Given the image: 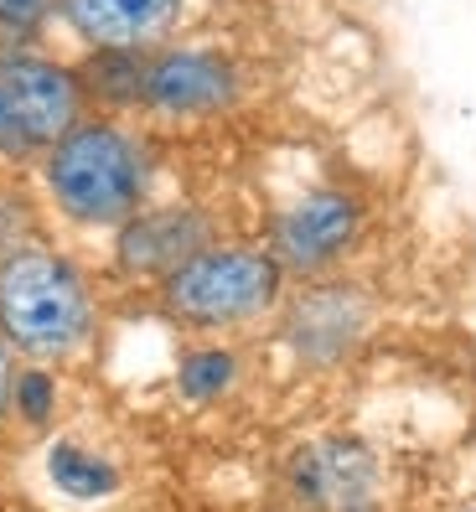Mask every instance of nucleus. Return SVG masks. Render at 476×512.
Listing matches in <instances>:
<instances>
[{
    "label": "nucleus",
    "instance_id": "nucleus-1",
    "mask_svg": "<svg viewBox=\"0 0 476 512\" xmlns=\"http://www.w3.org/2000/svg\"><path fill=\"white\" fill-rule=\"evenodd\" d=\"M99 331V295L88 275L47 244L0 259V337L26 363H68Z\"/></svg>",
    "mask_w": 476,
    "mask_h": 512
},
{
    "label": "nucleus",
    "instance_id": "nucleus-2",
    "mask_svg": "<svg viewBox=\"0 0 476 512\" xmlns=\"http://www.w3.org/2000/svg\"><path fill=\"white\" fill-rule=\"evenodd\" d=\"M47 202L78 228H125L151 187L145 145L114 119H78V125L42 156Z\"/></svg>",
    "mask_w": 476,
    "mask_h": 512
},
{
    "label": "nucleus",
    "instance_id": "nucleus-3",
    "mask_svg": "<svg viewBox=\"0 0 476 512\" xmlns=\"http://www.w3.org/2000/svg\"><path fill=\"white\" fill-rule=\"evenodd\" d=\"M161 311L197 337L264 321L285 300V269L270 259V249L254 244H207L192 254L176 275L156 285Z\"/></svg>",
    "mask_w": 476,
    "mask_h": 512
},
{
    "label": "nucleus",
    "instance_id": "nucleus-4",
    "mask_svg": "<svg viewBox=\"0 0 476 512\" xmlns=\"http://www.w3.org/2000/svg\"><path fill=\"white\" fill-rule=\"evenodd\" d=\"M83 83L73 68L32 47H0V156L37 161L83 119Z\"/></svg>",
    "mask_w": 476,
    "mask_h": 512
},
{
    "label": "nucleus",
    "instance_id": "nucleus-5",
    "mask_svg": "<svg viewBox=\"0 0 476 512\" xmlns=\"http://www.w3.org/2000/svg\"><path fill=\"white\" fill-rule=\"evenodd\" d=\"M373 316L378 306L357 280H337V275L301 280L280 300V342L301 368L326 373L357 357V347L373 331Z\"/></svg>",
    "mask_w": 476,
    "mask_h": 512
},
{
    "label": "nucleus",
    "instance_id": "nucleus-6",
    "mask_svg": "<svg viewBox=\"0 0 476 512\" xmlns=\"http://www.w3.org/2000/svg\"><path fill=\"white\" fill-rule=\"evenodd\" d=\"M363 238V202L347 187H311L270 223V259L285 280H321L352 254Z\"/></svg>",
    "mask_w": 476,
    "mask_h": 512
},
{
    "label": "nucleus",
    "instance_id": "nucleus-7",
    "mask_svg": "<svg viewBox=\"0 0 476 512\" xmlns=\"http://www.w3.org/2000/svg\"><path fill=\"white\" fill-rule=\"evenodd\" d=\"M285 487L301 512H378L383 461L363 435H316L285 461Z\"/></svg>",
    "mask_w": 476,
    "mask_h": 512
},
{
    "label": "nucleus",
    "instance_id": "nucleus-8",
    "mask_svg": "<svg viewBox=\"0 0 476 512\" xmlns=\"http://www.w3.org/2000/svg\"><path fill=\"white\" fill-rule=\"evenodd\" d=\"M233 99H238V68H233V57L207 52V47H161V52H145L140 109L166 114V119H202V114H223Z\"/></svg>",
    "mask_w": 476,
    "mask_h": 512
},
{
    "label": "nucleus",
    "instance_id": "nucleus-9",
    "mask_svg": "<svg viewBox=\"0 0 476 512\" xmlns=\"http://www.w3.org/2000/svg\"><path fill=\"white\" fill-rule=\"evenodd\" d=\"M213 238V218L202 207H140V213L114 228V264L130 280H166L192 254H202Z\"/></svg>",
    "mask_w": 476,
    "mask_h": 512
},
{
    "label": "nucleus",
    "instance_id": "nucleus-10",
    "mask_svg": "<svg viewBox=\"0 0 476 512\" xmlns=\"http://www.w3.org/2000/svg\"><path fill=\"white\" fill-rule=\"evenodd\" d=\"M182 11L187 0H57V16L88 52H151Z\"/></svg>",
    "mask_w": 476,
    "mask_h": 512
},
{
    "label": "nucleus",
    "instance_id": "nucleus-11",
    "mask_svg": "<svg viewBox=\"0 0 476 512\" xmlns=\"http://www.w3.org/2000/svg\"><path fill=\"white\" fill-rule=\"evenodd\" d=\"M140 78H145V52H88L78 73L83 99L104 109H140Z\"/></svg>",
    "mask_w": 476,
    "mask_h": 512
},
{
    "label": "nucleus",
    "instance_id": "nucleus-12",
    "mask_svg": "<svg viewBox=\"0 0 476 512\" xmlns=\"http://www.w3.org/2000/svg\"><path fill=\"white\" fill-rule=\"evenodd\" d=\"M47 471H52L57 487H63L68 497H78V502L109 497V492L119 487V471H114L104 456H94L88 445H78V440H57V445L47 450Z\"/></svg>",
    "mask_w": 476,
    "mask_h": 512
},
{
    "label": "nucleus",
    "instance_id": "nucleus-13",
    "mask_svg": "<svg viewBox=\"0 0 476 512\" xmlns=\"http://www.w3.org/2000/svg\"><path fill=\"white\" fill-rule=\"evenodd\" d=\"M238 378V357L233 347H218V342H202L192 352H182L176 363V388L192 399V404H207V399H223Z\"/></svg>",
    "mask_w": 476,
    "mask_h": 512
},
{
    "label": "nucleus",
    "instance_id": "nucleus-14",
    "mask_svg": "<svg viewBox=\"0 0 476 512\" xmlns=\"http://www.w3.org/2000/svg\"><path fill=\"white\" fill-rule=\"evenodd\" d=\"M16 414L32 430H42L47 419L57 414V378H52V368H42V363L21 368V378H16Z\"/></svg>",
    "mask_w": 476,
    "mask_h": 512
},
{
    "label": "nucleus",
    "instance_id": "nucleus-15",
    "mask_svg": "<svg viewBox=\"0 0 476 512\" xmlns=\"http://www.w3.org/2000/svg\"><path fill=\"white\" fill-rule=\"evenodd\" d=\"M52 11H57V0H0V37L11 47H26L47 26Z\"/></svg>",
    "mask_w": 476,
    "mask_h": 512
},
{
    "label": "nucleus",
    "instance_id": "nucleus-16",
    "mask_svg": "<svg viewBox=\"0 0 476 512\" xmlns=\"http://www.w3.org/2000/svg\"><path fill=\"white\" fill-rule=\"evenodd\" d=\"M16 378H21V357L6 337H0V425L16 414Z\"/></svg>",
    "mask_w": 476,
    "mask_h": 512
},
{
    "label": "nucleus",
    "instance_id": "nucleus-17",
    "mask_svg": "<svg viewBox=\"0 0 476 512\" xmlns=\"http://www.w3.org/2000/svg\"><path fill=\"white\" fill-rule=\"evenodd\" d=\"M461 512H476V502H466V507H461Z\"/></svg>",
    "mask_w": 476,
    "mask_h": 512
},
{
    "label": "nucleus",
    "instance_id": "nucleus-18",
    "mask_svg": "<svg viewBox=\"0 0 476 512\" xmlns=\"http://www.w3.org/2000/svg\"><path fill=\"white\" fill-rule=\"evenodd\" d=\"M285 512H301V507H285Z\"/></svg>",
    "mask_w": 476,
    "mask_h": 512
}]
</instances>
